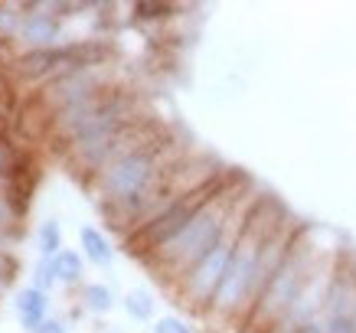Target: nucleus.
I'll use <instances>...</instances> for the list:
<instances>
[{"mask_svg": "<svg viewBox=\"0 0 356 333\" xmlns=\"http://www.w3.org/2000/svg\"><path fill=\"white\" fill-rule=\"evenodd\" d=\"M281 219V209L268 200L252 206L248 213V222L242 229V238L236 245V255H232V265H229L226 278L219 284L216 298H213V311L222 314V317H248L259 294L265 291V245H268V236L271 229L278 226Z\"/></svg>", "mask_w": 356, "mask_h": 333, "instance_id": "obj_1", "label": "nucleus"}, {"mask_svg": "<svg viewBox=\"0 0 356 333\" xmlns=\"http://www.w3.org/2000/svg\"><path fill=\"white\" fill-rule=\"evenodd\" d=\"M248 209H252V206H248V200H245V186L238 180L226 183V186L196 213L193 222L173 238L170 245L157 252L161 268L167 271V275L184 278L186 271L193 268V265H200V261L219 245V238L226 236L229 229H232V222H238Z\"/></svg>", "mask_w": 356, "mask_h": 333, "instance_id": "obj_2", "label": "nucleus"}, {"mask_svg": "<svg viewBox=\"0 0 356 333\" xmlns=\"http://www.w3.org/2000/svg\"><path fill=\"white\" fill-rule=\"evenodd\" d=\"M307 229H298V236L291 238V245L281 258V265L275 268L271 281L265 284L261 298L255 301L248 320L252 323H261V327H281V320L288 317L291 304L298 301V294L304 291L307 278L314 275L317 268V252L307 245Z\"/></svg>", "mask_w": 356, "mask_h": 333, "instance_id": "obj_3", "label": "nucleus"}, {"mask_svg": "<svg viewBox=\"0 0 356 333\" xmlns=\"http://www.w3.org/2000/svg\"><path fill=\"white\" fill-rule=\"evenodd\" d=\"M222 186H226V180L216 173V177L206 180L203 186H196V190H190V193L177 196L173 203H167L161 213L154 216L151 222H144V229L134 236V248H138V252H161V248H167L173 238L193 222L196 213H200V209H203Z\"/></svg>", "mask_w": 356, "mask_h": 333, "instance_id": "obj_4", "label": "nucleus"}, {"mask_svg": "<svg viewBox=\"0 0 356 333\" xmlns=\"http://www.w3.org/2000/svg\"><path fill=\"white\" fill-rule=\"evenodd\" d=\"M161 163H157V147H138V151L124 154L111 163V170L105 173V190H108L118 203L140 209L151 203V196L157 193L161 183Z\"/></svg>", "mask_w": 356, "mask_h": 333, "instance_id": "obj_5", "label": "nucleus"}, {"mask_svg": "<svg viewBox=\"0 0 356 333\" xmlns=\"http://www.w3.org/2000/svg\"><path fill=\"white\" fill-rule=\"evenodd\" d=\"M248 213H252V209H248ZM248 213L242 216L238 222H232V229L219 238V245L213 248L200 265H193V268L184 275V298L193 304V307H209V304H213L219 284H222L229 265H232V255H236L242 229H245V222H248Z\"/></svg>", "mask_w": 356, "mask_h": 333, "instance_id": "obj_6", "label": "nucleus"}, {"mask_svg": "<svg viewBox=\"0 0 356 333\" xmlns=\"http://www.w3.org/2000/svg\"><path fill=\"white\" fill-rule=\"evenodd\" d=\"M13 311L20 317V323L26 330H40L46 323V291L40 288H23L17 294V301H13Z\"/></svg>", "mask_w": 356, "mask_h": 333, "instance_id": "obj_7", "label": "nucleus"}, {"mask_svg": "<svg viewBox=\"0 0 356 333\" xmlns=\"http://www.w3.org/2000/svg\"><path fill=\"white\" fill-rule=\"evenodd\" d=\"M56 33H59V20L49 17V13H33L20 26L23 43H30V46H49L56 40Z\"/></svg>", "mask_w": 356, "mask_h": 333, "instance_id": "obj_8", "label": "nucleus"}, {"mask_svg": "<svg viewBox=\"0 0 356 333\" xmlns=\"http://www.w3.org/2000/svg\"><path fill=\"white\" fill-rule=\"evenodd\" d=\"M79 242H82V252L92 265H111V242L105 238V232L95 226H82L79 229Z\"/></svg>", "mask_w": 356, "mask_h": 333, "instance_id": "obj_9", "label": "nucleus"}, {"mask_svg": "<svg viewBox=\"0 0 356 333\" xmlns=\"http://www.w3.org/2000/svg\"><path fill=\"white\" fill-rule=\"evenodd\" d=\"M53 271H56V281L76 284V281L82 278V258H79V252H72V248H63V252L53 258Z\"/></svg>", "mask_w": 356, "mask_h": 333, "instance_id": "obj_10", "label": "nucleus"}, {"mask_svg": "<svg viewBox=\"0 0 356 333\" xmlns=\"http://www.w3.org/2000/svg\"><path fill=\"white\" fill-rule=\"evenodd\" d=\"M124 311H128L131 320H147V317L154 314V298H151V291H144V288L128 291V298H124Z\"/></svg>", "mask_w": 356, "mask_h": 333, "instance_id": "obj_11", "label": "nucleus"}, {"mask_svg": "<svg viewBox=\"0 0 356 333\" xmlns=\"http://www.w3.org/2000/svg\"><path fill=\"white\" fill-rule=\"evenodd\" d=\"M63 252V236H59V222H43L40 226V255L43 258H56Z\"/></svg>", "mask_w": 356, "mask_h": 333, "instance_id": "obj_12", "label": "nucleus"}, {"mask_svg": "<svg viewBox=\"0 0 356 333\" xmlns=\"http://www.w3.org/2000/svg\"><path fill=\"white\" fill-rule=\"evenodd\" d=\"M86 304H88V311L108 314L111 307H115V298H111V291L105 288V284H88L86 288Z\"/></svg>", "mask_w": 356, "mask_h": 333, "instance_id": "obj_13", "label": "nucleus"}, {"mask_svg": "<svg viewBox=\"0 0 356 333\" xmlns=\"http://www.w3.org/2000/svg\"><path fill=\"white\" fill-rule=\"evenodd\" d=\"M56 284V271H53V258H43L40 265H36V284L33 288L40 291H49Z\"/></svg>", "mask_w": 356, "mask_h": 333, "instance_id": "obj_14", "label": "nucleus"}, {"mask_svg": "<svg viewBox=\"0 0 356 333\" xmlns=\"http://www.w3.org/2000/svg\"><path fill=\"white\" fill-rule=\"evenodd\" d=\"M154 333H196V330L184 320V317H161L157 327H154Z\"/></svg>", "mask_w": 356, "mask_h": 333, "instance_id": "obj_15", "label": "nucleus"}, {"mask_svg": "<svg viewBox=\"0 0 356 333\" xmlns=\"http://www.w3.org/2000/svg\"><path fill=\"white\" fill-rule=\"evenodd\" d=\"M134 13H138L140 20H144V13H147V20H157V17H167V7H163V3H138V7H134Z\"/></svg>", "mask_w": 356, "mask_h": 333, "instance_id": "obj_16", "label": "nucleus"}, {"mask_svg": "<svg viewBox=\"0 0 356 333\" xmlns=\"http://www.w3.org/2000/svg\"><path fill=\"white\" fill-rule=\"evenodd\" d=\"M33 333H69V330H65V323H59V320H46L40 330H33Z\"/></svg>", "mask_w": 356, "mask_h": 333, "instance_id": "obj_17", "label": "nucleus"}, {"mask_svg": "<svg viewBox=\"0 0 356 333\" xmlns=\"http://www.w3.org/2000/svg\"><path fill=\"white\" fill-rule=\"evenodd\" d=\"M7 284V268H3V261H0V288Z\"/></svg>", "mask_w": 356, "mask_h": 333, "instance_id": "obj_18", "label": "nucleus"}, {"mask_svg": "<svg viewBox=\"0 0 356 333\" xmlns=\"http://www.w3.org/2000/svg\"><path fill=\"white\" fill-rule=\"evenodd\" d=\"M3 219H7V206L0 203V226H3Z\"/></svg>", "mask_w": 356, "mask_h": 333, "instance_id": "obj_19", "label": "nucleus"}]
</instances>
